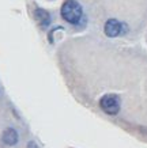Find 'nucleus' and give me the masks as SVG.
<instances>
[{
  "mask_svg": "<svg viewBox=\"0 0 147 148\" xmlns=\"http://www.w3.org/2000/svg\"><path fill=\"white\" fill-rule=\"evenodd\" d=\"M61 16L66 22L71 23V25H76L80 22V19L83 16V10L82 5L75 1V0H67L64 1L61 5Z\"/></svg>",
  "mask_w": 147,
  "mask_h": 148,
  "instance_id": "obj_1",
  "label": "nucleus"
},
{
  "mask_svg": "<svg viewBox=\"0 0 147 148\" xmlns=\"http://www.w3.org/2000/svg\"><path fill=\"white\" fill-rule=\"evenodd\" d=\"M99 108L109 116H116L120 112V102H119L116 95L108 94L99 99Z\"/></svg>",
  "mask_w": 147,
  "mask_h": 148,
  "instance_id": "obj_2",
  "label": "nucleus"
},
{
  "mask_svg": "<svg viewBox=\"0 0 147 148\" xmlns=\"http://www.w3.org/2000/svg\"><path fill=\"white\" fill-rule=\"evenodd\" d=\"M123 23H120L117 19H108L106 23H105V26H104V32L106 34L108 37H117L120 36L121 33H123Z\"/></svg>",
  "mask_w": 147,
  "mask_h": 148,
  "instance_id": "obj_3",
  "label": "nucleus"
},
{
  "mask_svg": "<svg viewBox=\"0 0 147 148\" xmlns=\"http://www.w3.org/2000/svg\"><path fill=\"white\" fill-rule=\"evenodd\" d=\"M1 140H3V143L7 144V145H15L19 140V135H18V132H17V129L7 128V129L3 132V135H1Z\"/></svg>",
  "mask_w": 147,
  "mask_h": 148,
  "instance_id": "obj_4",
  "label": "nucleus"
},
{
  "mask_svg": "<svg viewBox=\"0 0 147 148\" xmlns=\"http://www.w3.org/2000/svg\"><path fill=\"white\" fill-rule=\"evenodd\" d=\"M34 18L38 23H40L41 27H48L49 23H50V15H49L48 11H45L42 8H36L34 10Z\"/></svg>",
  "mask_w": 147,
  "mask_h": 148,
  "instance_id": "obj_5",
  "label": "nucleus"
},
{
  "mask_svg": "<svg viewBox=\"0 0 147 148\" xmlns=\"http://www.w3.org/2000/svg\"><path fill=\"white\" fill-rule=\"evenodd\" d=\"M27 148H38V145H37L34 141H29V143H27Z\"/></svg>",
  "mask_w": 147,
  "mask_h": 148,
  "instance_id": "obj_6",
  "label": "nucleus"
}]
</instances>
